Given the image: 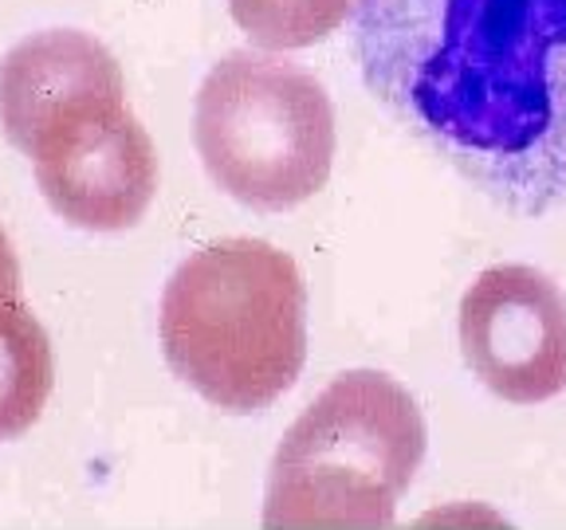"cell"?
Masks as SVG:
<instances>
[{"label": "cell", "instance_id": "cell-3", "mask_svg": "<svg viewBox=\"0 0 566 530\" xmlns=\"http://www.w3.org/2000/svg\"><path fill=\"white\" fill-rule=\"evenodd\" d=\"M424 416L381 370H346L283 433L268 468V530H389L424 459Z\"/></svg>", "mask_w": 566, "mask_h": 530}, {"label": "cell", "instance_id": "cell-9", "mask_svg": "<svg viewBox=\"0 0 566 530\" xmlns=\"http://www.w3.org/2000/svg\"><path fill=\"white\" fill-rule=\"evenodd\" d=\"M354 0H229L240 32L264 52H295L346 24Z\"/></svg>", "mask_w": 566, "mask_h": 530}, {"label": "cell", "instance_id": "cell-7", "mask_svg": "<svg viewBox=\"0 0 566 530\" xmlns=\"http://www.w3.org/2000/svg\"><path fill=\"white\" fill-rule=\"evenodd\" d=\"M35 186L63 224L83 232H126L158 197V150L134 110L63 141L32 161Z\"/></svg>", "mask_w": 566, "mask_h": 530}, {"label": "cell", "instance_id": "cell-6", "mask_svg": "<svg viewBox=\"0 0 566 530\" xmlns=\"http://www.w3.org/2000/svg\"><path fill=\"white\" fill-rule=\"evenodd\" d=\"M460 353L512 405L566 393V295L527 264L480 272L460 299Z\"/></svg>", "mask_w": 566, "mask_h": 530}, {"label": "cell", "instance_id": "cell-2", "mask_svg": "<svg viewBox=\"0 0 566 530\" xmlns=\"http://www.w3.org/2000/svg\"><path fill=\"white\" fill-rule=\"evenodd\" d=\"M158 338L174 378L212 409L264 413L307 362V283L268 240L205 244L169 275Z\"/></svg>", "mask_w": 566, "mask_h": 530}, {"label": "cell", "instance_id": "cell-8", "mask_svg": "<svg viewBox=\"0 0 566 530\" xmlns=\"http://www.w3.org/2000/svg\"><path fill=\"white\" fill-rule=\"evenodd\" d=\"M52 385V342L24 303L17 256L0 232V441H17L44 416Z\"/></svg>", "mask_w": 566, "mask_h": 530}, {"label": "cell", "instance_id": "cell-1", "mask_svg": "<svg viewBox=\"0 0 566 530\" xmlns=\"http://www.w3.org/2000/svg\"><path fill=\"white\" fill-rule=\"evenodd\" d=\"M370 95L504 209H566V0H354Z\"/></svg>", "mask_w": 566, "mask_h": 530}, {"label": "cell", "instance_id": "cell-5", "mask_svg": "<svg viewBox=\"0 0 566 530\" xmlns=\"http://www.w3.org/2000/svg\"><path fill=\"white\" fill-rule=\"evenodd\" d=\"M126 110L123 67L91 32L44 28L0 55V134L24 158H48Z\"/></svg>", "mask_w": 566, "mask_h": 530}, {"label": "cell", "instance_id": "cell-4", "mask_svg": "<svg viewBox=\"0 0 566 530\" xmlns=\"http://www.w3.org/2000/svg\"><path fill=\"white\" fill-rule=\"evenodd\" d=\"M193 141L212 186L256 212L311 201L335 166L327 87L280 55L229 52L197 91Z\"/></svg>", "mask_w": 566, "mask_h": 530}]
</instances>
